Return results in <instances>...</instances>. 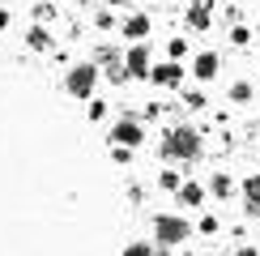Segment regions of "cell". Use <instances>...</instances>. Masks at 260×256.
Segmentation results:
<instances>
[{"instance_id":"6da1fadb","label":"cell","mask_w":260,"mask_h":256,"mask_svg":"<svg viewBox=\"0 0 260 256\" xmlns=\"http://www.w3.org/2000/svg\"><path fill=\"white\" fill-rule=\"evenodd\" d=\"M162 158H171V163H192V158H201V149H205V141H201V133L192 124H175V128H167L162 133Z\"/></svg>"},{"instance_id":"7a4b0ae2","label":"cell","mask_w":260,"mask_h":256,"mask_svg":"<svg viewBox=\"0 0 260 256\" xmlns=\"http://www.w3.org/2000/svg\"><path fill=\"white\" fill-rule=\"evenodd\" d=\"M99 77H103V64L81 60V64H73V69L64 73V90H69L73 99H85V103H90V99H94V85H99Z\"/></svg>"},{"instance_id":"3957f363","label":"cell","mask_w":260,"mask_h":256,"mask_svg":"<svg viewBox=\"0 0 260 256\" xmlns=\"http://www.w3.org/2000/svg\"><path fill=\"white\" fill-rule=\"evenodd\" d=\"M149 235H154L162 248H179V243L192 235V222L179 218V213H158V218L149 222Z\"/></svg>"},{"instance_id":"277c9868","label":"cell","mask_w":260,"mask_h":256,"mask_svg":"<svg viewBox=\"0 0 260 256\" xmlns=\"http://www.w3.org/2000/svg\"><path fill=\"white\" fill-rule=\"evenodd\" d=\"M107 145H128V149L145 145V124H141V120H133V115L115 120V124H111V133H107Z\"/></svg>"},{"instance_id":"5b68a950","label":"cell","mask_w":260,"mask_h":256,"mask_svg":"<svg viewBox=\"0 0 260 256\" xmlns=\"http://www.w3.org/2000/svg\"><path fill=\"white\" fill-rule=\"evenodd\" d=\"M124 64H128V73H133L137 81H145L149 73H154V56H149V43H128Z\"/></svg>"},{"instance_id":"8992f818","label":"cell","mask_w":260,"mask_h":256,"mask_svg":"<svg viewBox=\"0 0 260 256\" xmlns=\"http://www.w3.org/2000/svg\"><path fill=\"white\" fill-rule=\"evenodd\" d=\"M120 35H124L128 43H149V35H154V17H145V13H133V17H124Z\"/></svg>"},{"instance_id":"52a82bcc","label":"cell","mask_w":260,"mask_h":256,"mask_svg":"<svg viewBox=\"0 0 260 256\" xmlns=\"http://www.w3.org/2000/svg\"><path fill=\"white\" fill-rule=\"evenodd\" d=\"M149 81H154V85H162V90H175V85L183 81V64H179V60H162V64H154Z\"/></svg>"},{"instance_id":"ba28073f","label":"cell","mask_w":260,"mask_h":256,"mask_svg":"<svg viewBox=\"0 0 260 256\" xmlns=\"http://www.w3.org/2000/svg\"><path fill=\"white\" fill-rule=\"evenodd\" d=\"M183 21H188L192 30H209L213 26V0H192V5L183 9Z\"/></svg>"},{"instance_id":"9c48e42d","label":"cell","mask_w":260,"mask_h":256,"mask_svg":"<svg viewBox=\"0 0 260 256\" xmlns=\"http://www.w3.org/2000/svg\"><path fill=\"white\" fill-rule=\"evenodd\" d=\"M218 69H222L218 51H201V56L192 60V77H197V81H213V77H218Z\"/></svg>"},{"instance_id":"30bf717a","label":"cell","mask_w":260,"mask_h":256,"mask_svg":"<svg viewBox=\"0 0 260 256\" xmlns=\"http://www.w3.org/2000/svg\"><path fill=\"white\" fill-rule=\"evenodd\" d=\"M205 192H209V184H197V179H183V188L175 192V197H179V205H183V209H197V205H205Z\"/></svg>"},{"instance_id":"8fae6325","label":"cell","mask_w":260,"mask_h":256,"mask_svg":"<svg viewBox=\"0 0 260 256\" xmlns=\"http://www.w3.org/2000/svg\"><path fill=\"white\" fill-rule=\"evenodd\" d=\"M26 47L30 51H51V30L43 26V21H35V26L26 30Z\"/></svg>"},{"instance_id":"7c38bea8","label":"cell","mask_w":260,"mask_h":256,"mask_svg":"<svg viewBox=\"0 0 260 256\" xmlns=\"http://www.w3.org/2000/svg\"><path fill=\"white\" fill-rule=\"evenodd\" d=\"M239 192H243V201H247V209H252L256 218H260V175H247Z\"/></svg>"},{"instance_id":"4fadbf2b","label":"cell","mask_w":260,"mask_h":256,"mask_svg":"<svg viewBox=\"0 0 260 256\" xmlns=\"http://www.w3.org/2000/svg\"><path fill=\"white\" fill-rule=\"evenodd\" d=\"M209 192H213V197H218V201H226V197H231V192H235L231 175H226V171H213V175H209Z\"/></svg>"},{"instance_id":"5bb4252c","label":"cell","mask_w":260,"mask_h":256,"mask_svg":"<svg viewBox=\"0 0 260 256\" xmlns=\"http://www.w3.org/2000/svg\"><path fill=\"white\" fill-rule=\"evenodd\" d=\"M252 99H256V85H252V81H235V85H231V103L247 107Z\"/></svg>"},{"instance_id":"9a60e30c","label":"cell","mask_w":260,"mask_h":256,"mask_svg":"<svg viewBox=\"0 0 260 256\" xmlns=\"http://www.w3.org/2000/svg\"><path fill=\"white\" fill-rule=\"evenodd\" d=\"M167 56L183 64V60H188V39H183V35H179V39H171V43H167Z\"/></svg>"},{"instance_id":"2e32d148","label":"cell","mask_w":260,"mask_h":256,"mask_svg":"<svg viewBox=\"0 0 260 256\" xmlns=\"http://www.w3.org/2000/svg\"><path fill=\"white\" fill-rule=\"evenodd\" d=\"M158 184L167 188V192H179V188H183V179H179V171H162V175H158Z\"/></svg>"},{"instance_id":"e0dca14e","label":"cell","mask_w":260,"mask_h":256,"mask_svg":"<svg viewBox=\"0 0 260 256\" xmlns=\"http://www.w3.org/2000/svg\"><path fill=\"white\" fill-rule=\"evenodd\" d=\"M197 231H201V235H218V231H222V222L213 218V213H205V218L197 222Z\"/></svg>"},{"instance_id":"ac0fdd59","label":"cell","mask_w":260,"mask_h":256,"mask_svg":"<svg viewBox=\"0 0 260 256\" xmlns=\"http://www.w3.org/2000/svg\"><path fill=\"white\" fill-rule=\"evenodd\" d=\"M183 107H188V111H201V107H205V94H201V90L183 94Z\"/></svg>"},{"instance_id":"d6986e66","label":"cell","mask_w":260,"mask_h":256,"mask_svg":"<svg viewBox=\"0 0 260 256\" xmlns=\"http://www.w3.org/2000/svg\"><path fill=\"white\" fill-rule=\"evenodd\" d=\"M90 120H94V124L107 120V103H103V99H90Z\"/></svg>"},{"instance_id":"ffe728a7","label":"cell","mask_w":260,"mask_h":256,"mask_svg":"<svg viewBox=\"0 0 260 256\" xmlns=\"http://www.w3.org/2000/svg\"><path fill=\"white\" fill-rule=\"evenodd\" d=\"M124 256H154V248H149V243H128V248H124Z\"/></svg>"},{"instance_id":"44dd1931","label":"cell","mask_w":260,"mask_h":256,"mask_svg":"<svg viewBox=\"0 0 260 256\" xmlns=\"http://www.w3.org/2000/svg\"><path fill=\"white\" fill-rule=\"evenodd\" d=\"M247 39H252V35H247V26H231V43H235V47H243Z\"/></svg>"},{"instance_id":"7402d4cb","label":"cell","mask_w":260,"mask_h":256,"mask_svg":"<svg viewBox=\"0 0 260 256\" xmlns=\"http://www.w3.org/2000/svg\"><path fill=\"white\" fill-rule=\"evenodd\" d=\"M94 26H99V30H111V9H99V17H94Z\"/></svg>"},{"instance_id":"603a6c76","label":"cell","mask_w":260,"mask_h":256,"mask_svg":"<svg viewBox=\"0 0 260 256\" xmlns=\"http://www.w3.org/2000/svg\"><path fill=\"white\" fill-rule=\"evenodd\" d=\"M35 21H43V26H47V21H51V5H39V9H35Z\"/></svg>"},{"instance_id":"cb8c5ba5","label":"cell","mask_w":260,"mask_h":256,"mask_svg":"<svg viewBox=\"0 0 260 256\" xmlns=\"http://www.w3.org/2000/svg\"><path fill=\"white\" fill-rule=\"evenodd\" d=\"M9 21H13V17H9V9H0V30H9Z\"/></svg>"},{"instance_id":"d4e9b609","label":"cell","mask_w":260,"mask_h":256,"mask_svg":"<svg viewBox=\"0 0 260 256\" xmlns=\"http://www.w3.org/2000/svg\"><path fill=\"white\" fill-rule=\"evenodd\" d=\"M239 256H260V252L252 248V243H243V248H239Z\"/></svg>"},{"instance_id":"484cf974","label":"cell","mask_w":260,"mask_h":256,"mask_svg":"<svg viewBox=\"0 0 260 256\" xmlns=\"http://www.w3.org/2000/svg\"><path fill=\"white\" fill-rule=\"evenodd\" d=\"M256 35H260V21H256Z\"/></svg>"}]
</instances>
